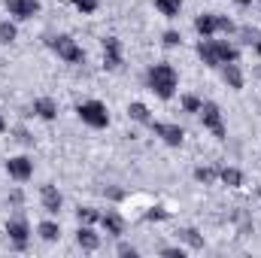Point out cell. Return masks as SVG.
Wrapping results in <instances>:
<instances>
[{
	"label": "cell",
	"mask_w": 261,
	"mask_h": 258,
	"mask_svg": "<svg viewBox=\"0 0 261 258\" xmlns=\"http://www.w3.org/2000/svg\"><path fill=\"white\" fill-rule=\"evenodd\" d=\"M197 55L206 67H222V64H234L240 58L237 46H231L228 40H213V37H203L197 43Z\"/></svg>",
	"instance_id": "cell-1"
},
{
	"label": "cell",
	"mask_w": 261,
	"mask_h": 258,
	"mask_svg": "<svg viewBox=\"0 0 261 258\" xmlns=\"http://www.w3.org/2000/svg\"><path fill=\"white\" fill-rule=\"evenodd\" d=\"M146 79H149V88H152V91H155L161 100H170V97L176 94L179 76H176V70H173L170 64H155V67H149Z\"/></svg>",
	"instance_id": "cell-2"
},
{
	"label": "cell",
	"mask_w": 261,
	"mask_h": 258,
	"mask_svg": "<svg viewBox=\"0 0 261 258\" xmlns=\"http://www.w3.org/2000/svg\"><path fill=\"white\" fill-rule=\"evenodd\" d=\"M49 49H52L61 61H67V64H82V61H85L82 46H79L73 37H67V34H61V37H52V40H49Z\"/></svg>",
	"instance_id": "cell-3"
},
{
	"label": "cell",
	"mask_w": 261,
	"mask_h": 258,
	"mask_svg": "<svg viewBox=\"0 0 261 258\" xmlns=\"http://www.w3.org/2000/svg\"><path fill=\"white\" fill-rule=\"evenodd\" d=\"M76 113H79V119L88 125V128L100 131L110 125V113H107V107L100 104V100H82L79 107H76Z\"/></svg>",
	"instance_id": "cell-4"
},
{
	"label": "cell",
	"mask_w": 261,
	"mask_h": 258,
	"mask_svg": "<svg viewBox=\"0 0 261 258\" xmlns=\"http://www.w3.org/2000/svg\"><path fill=\"white\" fill-rule=\"evenodd\" d=\"M200 119H203V128L210 131L216 140H225V137H228L225 122H222V110H219V104L203 100V107H200Z\"/></svg>",
	"instance_id": "cell-5"
},
{
	"label": "cell",
	"mask_w": 261,
	"mask_h": 258,
	"mask_svg": "<svg viewBox=\"0 0 261 258\" xmlns=\"http://www.w3.org/2000/svg\"><path fill=\"white\" fill-rule=\"evenodd\" d=\"M149 128L155 131V137H161L167 146H182V140H186V131L179 125H170V122H149Z\"/></svg>",
	"instance_id": "cell-6"
},
{
	"label": "cell",
	"mask_w": 261,
	"mask_h": 258,
	"mask_svg": "<svg viewBox=\"0 0 261 258\" xmlns=\"http://www.w3.org/2000/svg\"><path fill=\"white\" fill-rule=\"evenodd\" d=\"M6 173H9L12 179L24 183V179H31V176H34V161H31L28 155H15V158H9V161H6Z\"/></svg>",
	"instance_id": "cell-7"
},
{
	"label": "cell",
	"mask_w": 261,
	"mask_h": 258,
	"mask_svg": "<svg viewBox=\"0 0 261 258\" xmlns=\"http://www.w3.org/2000/svg\"><path fill=\"white\" fill-rule=\"evenodd\" d=\"M6 234H9V240L15 243V249H24L28 240H31V225H28L24 219H9V222H6Z\"/></svg>",
	"instance_id": "cell-8"
},
{
	"label": "cell",
	"mask_w": 261,
	"mask_h": 258,
	"mask_svg": "<svg viewBox=\"0 0 261 258\" xmlns=\"http://www.w3.org/2000/svg\"><path fill=\"white\" fill-rule=\"evenodd\" d=\"M122 64H125V58H122V43H119V37H107V40H103V67H107V70H119Z\"/></svg>",
	"instance_id": "cell-9"
},
{
	"label": "cell",
	"mask_w": 261,
	"mask_h": 258,
	"mask_svg": "<svg viewBox=\"0 0 261 258\" xmlns=\"http://www.w3.org/2000/svg\"><path fill=\"white\" fill-rule=\"evenodd\" d=\"M6 12H9L12 18H18V21L34 18V15L40 12V0H6Z\"/></svg>",
	"instance_id": "cell-10"
},
{
	"label": "cell",
	"mask_w": 261,
	"mask_h": 258,
	"mask_svg": "<svg viewBox=\"0 0 261 258\" xmlns=\"http://www.w3.org/2000/svg\"><path fill=\"white\" fill-rule=\"evenodd\" d=\"M40 200H43V210H46V213H52V216H58V213H61V207H64V197H61V192H58L55 186H43Z\"/></svg>",
	"instance_id": "cell-11"
},
{
	"label": "cell",
	"mask_w": 261,
	"mask_h": 258,
	"mask_svg": "<svg viewBox=\"0 0 261 258\" xmlns=\"http://www.w3.org/2000/svg\"><path fill=\"white\" fill-rule=\"evenodd\" d=\"M195 31L200 37H216L219 34V15L216 12H203L195 18Z\"/></svg>",
	"instance_id": "cell-12"
},
{
	"label": "cell",
	"mask_w": 261,
	"mask_h": 258,
	"mask_svg": "<svg viewBox=\"0 0 261 258\" xmlns=\"http://www.w3.org/2000/svg\"><path fill=\"white\" fill-rule=\"evenodd\" d=\"M100 225H103V231H107V234H113V237H119V234L125 231V222H122V216H119V213H113V210L100 213Z\"/></svg>",
	"instance_id": "cell-13"
},
{
	"label": "cell",
	"mask_w": 261,
	"mask_h": 258,
	"mask_svg": "<svg viewBox=\"0 0 261 258\" xmlns=\"http://www.w3.org/2000/svg\"><path fill=\"white\" fill-rule=\"evenodd\" d=\"M222 79H225V85H228V88H234V91H240V88H243V73H240L237 61H234V64H222Z\"/></svg>",
	"instance_id": "cell-14"
},
{
	"label": "cell",
	"mask_w": 261,
	"mask_h": 258,
	"mask_svg": "<svg viewBox=\"0 0 261 258\" xmlns=\"http://www.w3.org/2000/svg\"><path fill=\"white\" fill-rule=\"evenodd\" d=\"M34 113H37L40 119L52 122V119L58 116V104H55L52 97H37V100H34Z\"/></svg>",
	"instance_id": "cell-15"
},
{
	"label": "cell",
	"mask_w": 261,
	"mask_h": 258,
	"mask_svg": "<svg viewBox=\"0 0 261 258\" xmlns=\"http://www.w3.org/2000/svg\"><path fill=\"white\" fill-rule=\"evenodd\" d=\"M76 243H79V246H82L85 252H94V249L100 246V237H97V234H94V231H91L88 225H82V228L76 231Z\"/></svg>",
	"instance_id": "cell-16"
},
{
	"label": "cell",
	"mask_w": 261,
	"mask_h": 258,
	"mask_svg": "<svg viewBox=\"0 0 261 258\" xmlns=\"http://www.w3.org/2000/svg\"><path fill=\"white\" fill-rule=\"evenodd\" d=\"M219 179H222L228 189H240V186H243V173H240L237 167H222V170H219Z\"/></svg>",
	"instance_id": "cell-17"
},
{
	"label": "cell",
	"mask_w": 261,
	"mask_h": 258,
	"mask_svg": "<svg viewBox=\"0 0 261 258\" xmlns=\"http://www.w3.org/2000/svg\"><path fill=\"white\" fill-rule=\"evenodd\" d=\"M128 116L134 119V122H140V125H149V122H152L149 107H146V104H140V100H134V104L128 107Z\"/></svg>",
	"instance_id": "cell-18"
},
{
	"label": "cell",
	"mask_w": 261,
	"mask_h": 258,
	"mask_svg": "<svg viewBox=\"0 0 261 258\" xmlns=\"http://www.w3.org/2000/svg\"><path fill=\"white\" fill-rule=\"evenodd\" d=\"M155 9L161 15H167V18H176L179 9H182V0H155Z\"/></svg>",
	"instance_id": "cell-19"
},
{
	"label": "cell",
	"mask_w": 261,
	"mask_h": 258,
	"mask_svg": "<svg viewBox=\"0 0 261 258\" xmlns=\"http://www.w3.org/2000/svg\"><path fill=\"white\" fill-rule=\"evenodd\" d=\"M37 231H40V237H43L46 243H55V240L61 237V228H58L55 222H40V225H37Z\"/></svg>",
	"instance_id": "cell-20"
},
{
	"label": "cell",
	"mask_w": 261,
	"mask_h": 258,
	"mask_svg": "<svg viewBox=\"0 0 261 258\" xmlns=\"http://www.w3.org/2000/svg\"><path fill=\"white\" fill-rule=\"evenodd\" d=\"M195 179H197V183H203V186H210V183H216V179H219V170H216V167H197Z\"/></svg>",
	"instance_id": "cell-21"
},
{
	"label": "cell",
	"mask_w": 261,
	"mask_h": 258,
	"mask_svg": "<svg viewBox=\"0 0 261 258\" xmlns=\"http://www.w3.org/2000/svg\"><path fill=\"white\" fill-rule=\"evenodd\" d=\"M76 216H79V222H82V225H91V222H100V213H97L94 207H79V210H76Z\"/></svg>",
	"instance_id": "cell-22"
},
{
	"label": "cell",
	"mask_w": 261,
	"mask_h": 258,
	"mask_svg": "<svg viewBox=\"0 0 261 258\" xmlns=\"http://www.w3.org/2000/svg\"><path fill=\"white\" fill-rule=\"evenodd\" d=\"M179 237H182V240H186L192 249H203V237L197 234L195 228H182V234H179Z\"/></svg>",
	"instance_id": "cell-23"
},
{
	"label": "cell",
	"mask_w": 261,
	"mask_h": 258,
	"mask_svg": "<svg viewBox=\"0 0 261 258\" xmlns=\"http://www.w3.org/2000/svg\"><path fill=\"white\" fill-rule=\"evenodd\" d=\"M15 37H18V31H15V24H12L9 18H6V21H0V43L6 46V43H12Z\"/></svg>",
	"instance_id": "cell-24"
},
{
	"label": "cell",
	"mask_w": 261,
	"mask_h": 258,
	"mask_svg": "<svg viewBox=\"0 0 261 258\" xmlns=\"http://www.w3.org/2000/svg\"><path fill=\"white\" fill-rule=\"evenodd\" d=\"M200 107H203V100L197 94H182V110L186 113H200Z\"/></svg>",
	"instance_id": "cell-25"
},
{
	"label": "cell",
	"mask_w": 261,
	"mask_h": 258,
	"mask_svg": "<svg viewBox=\"0 0 261 258\" xmlns=\"http://www.w3.org/2000/svg\"><path fill=\"white\" fill-rule=\"evenodd\" d=\"M73 6H76L82 15H91V12L97 9V0H73Z\"/></svg>",
	"instance_id": "cell-26"
},
{
	"label": "cell",
	"mask_w": 261,
	"mask_h": 258,
	"mask_svg": "<svg viewBox=\"0 0 261 258\" xmlns=\"http://www.w3.org/2000/svg\"><path fill=\"white\" fill-rule=\"evenodd\" d=\"M167 216H170V213H167L164 207H152V210L146 213V219H149V222H164Z\"/></svg>",
	"instance_id": "cell-27"
},
{
	"label": "cell",
	"mask_w": 261,
	"mask_h": 258,
	"mask_svg": "<svg viewBox=\"0 0 261 258\" xmlns=\"http://www.w3.org/2000/svg\"><path fill=\"white\" fill-rule=\"evenodd\" d=\"M179 43H182V40H179L176 31H167V34H164V46H179Z\"/></svg>",
	"instance_id": "cell-28"
},
{
	"label": "cell",
	"mask_w": 261,
	"mask_h": 258,
	"mask_svg": "<svg viewBox=\"0 0 261 258\" xmlns=\"http://www.w3.org/2000/svg\"><path fill=\"white\" fill-rule=\"evenodd\" d=\"M161 255H167V258H182L186 252H182L179 246H167V249H161Z\"/></svg>",
	"instance_id": "cell-29"
},
{
	"label": "cell",
	"mask_w": 261,
	"mask_h": 258,
	"mask_svg": "<svg viewBox=\"0 0 261 258\" xmlns=\"http://www.w3.org/2000/svg\"><path fill=\"white\" fill-rule=\"evenodd\" d=\"M119 255H125V258H137V249H134V246H128V243H122V246H119Z\"/></svg>",
	"instance_id": "cell-30"
},
{
	"label": "cell",
	"mask_w": 261,
	"mask_h": 258,
	"mask_svg": "<svg viewBox=\"0 0 261 258\" xmlns=\"http://www.w3.org/2000/svg\"><path fill=\"white\" fill-rule=\"evenodd\" d=\"M234 3H240V6H249V3H252V0H234Z\"/></svg>",
	"instance_id": "cell-31"
},
{
	"label": "cell",
	"mask_w": 261,
	"mask_h": 258,
	"mask_svg": "<svg viewBox=\"0 0 261 258\" xmlns=\"http://www.w3.org/2000/svg\"><path fill=\"white\" fill-rule=\"evenodd\" d=\"M3 131H6V122H3V116H0V134H3Z\"/></svg>",
	"instance_id": "cell-32"
}]
</instances>
